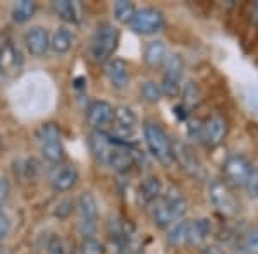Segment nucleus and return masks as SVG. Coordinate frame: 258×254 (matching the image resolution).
I'll return each instance as SVG.
<instances>
[{"label":"nucleus","instance_id":"9b49d317","mask_svg":"<svg viewBox=\"0 0 258 254\" xmlns=\"http://www.w3.org/2000/svg\"><path fill=\"white\" fill-rule=\"evenodd\" d=\"M114 119V107L105 100H95L86 108V122L93 129L102 131Z\"/></svg>","mask_w":258,"mask_h":254},{"label":"nucleus","instance_id":"a211bd4d","mask_svg":"<svg viewBox=\"0 0 258 254\" xmlns=\"http://www.w3.org/2000/svg\"><path fill=\"white\" fill-rule=\"evenodd\" d=\"M78 179H80V174L74 166H60L53 172L50 182H52V187L57 193H68L76 186Z\"/></svg>","mask_w":258,"mask_h":254},{"label":"nucleus","instance_id":"aec40b11","mask_svg":"<svg viewBox=\"0 0 258 254\" xmlns=\"http://www.w3.org/2000/svg\"><path fill=\"white\" fill-rule=\"evenodd\" d=\"M167 47H165L164 41L160 40H155V41H150V43L145 47V52H143V60L148 67H160L164 64L165 57H167Z\"/></svg>","mask_w":258,"mask_h":254},{"label":"nucleus","instance_id":"e433bc0d","mask_svg":"<svg viewBox=\"0 0 258 254\" xmlns=\"http://www.w3.org/2000/svg\"><path fill=\"white\" fill-rule=\"evenodd\" d=\"M71 211H73V203H71L69 199H66V201H60L59 205H57L55 216H59V218H64V216H68Z\"/></svg>","mask_w":258,"mask_h":254},{"label":"nucleus","instance_id":"4c0bfd02","mask_svg":"<svg viewBox=\"0 0 258 254\" xmlns=\"http://www.w3.org/2000/svg\"><path fill=\"white\" fill-rule=\"evenodd\" d=\"M0 254H11L7 249H4V247H0Z\"/></svg>","mask_w":258,"mask_h":254},{"label":"nucleus","instance_id":"2f4dec72","mask_svg":"<svg viewBox=\"0 0 258 254\" xmlns=\"http://www.w3.org/2000/svg\"><path fill=\"white\" fill-rule=\"evenodd\" d=\"M244 187H246L249 196L258 198V166H251V172H249L248 181H246V184H244Z\"/></svg>","mask_w":258,"mask_h":254},{"label":"nucleus","instance_id":"c9c22d12","mask_svg":"<svg viewBox=\"0 0 258 254\" xmlns=\"http://www.w3.org/2000/svg\"><path fill=\"white\" fill-rule=\"evenodd\" d=\"M202 124L203 122H200V120H189L188 122V132L193 139L202 141Z\"/></svg>","mask_w":258,"mask_h":254},{"label":"nucleus","instance_id":"a878e982","mask_svg":"<svg viewBox=\"0 0 258 254\" xmlns=\"http://www.w3.org/2000/svg\"><path fill=\"white\" fill-rule=\"evenodd\" d=\"M136 12V7L129 0H119L114 4V18L119 21L120 24H129Z\"/></svg>","mask_w":258,"mask_h":254},{"label":"nucleus","instance_id":"6ab92c4d","mask_svg":"<svg viewBox=\"0 0 258 254\" xmlns=\"http://www.w3.org/2000/svg\"><path fill=\"white\" fill-rule=\"evenodd\" d=\"M160 194H162V181L157 176H150L140 184L138 201L145 206L153 205L155 201H159Z\"/></svg>","mask_w":258,"mask_h":254},{"label":"nucleus","instance_id":"4468645a","mask_svg":"<svg viewBox=\"0 0 258 254\" xmlns=\"http://www.w3.org/2000/svg\"><path fill=\"white\" fill-rule=\"evenodd\" d=\"M212 235V222L209 218H197L188 222L186 228V244L191 247H200L209 240Z\"/></svg>","mask_w":258,"mask_h":254},{"label":"nucleus","instance_id":"ddd939ff","mask_svg":"<svg viewBox=\"0 0 258 254\" xmlns=\"http://www.w3.org/2000/svg\"><path fill=\"white\" fill-rule=\"evenodd\" d=\"M105 165L109 166V168L115 170V172H127V170L135 165V153H131V149L124 143L114 141V146L110 149Z\"/></svg>","mask_w":258,"mask_h":254},{"label":"nucleus","instance_id":"72a5a7b5","mask_svg":"<svg viewBox=\"0 0 258 254\" xmlns=\"http://www.w3.org/2000/svg\"><path fill=\"white\" fill-rule=\"evenodd\" d=\"M9 198V181L4 176H0V213H2V208L7 203Z\"/></svg>","mask_w":258,"mask_h":254},{"label":"nucleus","instance_id":"0eeeda50","mask_svg":"<svg viewBox=\"0 0 258 254\" xmlns=\"http://www.w3.org/2000/svg\"><path fill=\"white\" fill-rule=\"evenodd\" d=\"M23 53L14 41L0 35V76L6 79L16 77L23 69Z\"/></svg>","mask_w":258,"mask_h":254},{"label":"nucleus","instance_id":"f8f14e48","mask_svg":"<svg viewBox=\"0 0 258 254\" xmlns=\"http://www.w3.org/2000/svg\"><path fill=\"white\" fill-rule=\"evenodd\" d=\"M24 45L26 50L31 53L33 57H41L47 55V52L50 50V33L47 28L43 26H33L26 31L24 35Z\"/></svg>","mask_w":258,"mask_h":254},{"label":"nucleus","instance_id":"423d86ee","mask_svg":"<svg viewBox=\"0 0 258 254\" xmlns=\"http://www.w3.org/2000/svg\"><path fill=\"white\" fill-rule=\"evenodd\" d=\"M129 26L138 35H155V33L164 30L165 16L164 12L155 9V7H143V9L135 12Z\"/></svg>","mask_w":258,"mask_h":254},{"label":"nucleus","instance_id":"393cba45","mask_svg":"<svg viewBox=\"0 0 258 254\" xmlns=\"http://www.w3.org/2000/svg\"><path fill=\"white\" fill-rule=\"evenodd\" d=\"M181 93H182V105L184 108H197L202 103V93L200 88L195 84L193 81H188L184 86H181Z\"/></svg>","mask_w":258,"mask_h":254},{"label":"nucleus","instance_id":"b1692460","mask_svg":"<svg viewBox=\"0 0 258 254\" xmlns=\"http://www.w3.org/2000/svg\"><path fill=\"white\" fill-rule=\"evenodd\" d=\"M35 12H36L35 2H31V0H21V2L14 6V9H12V19L19 24L28 23L35 16Z\"/></svg>","mask_w":258,"mask_h":254},{"label":"nucleus","instance_id":"4be33fe9","mask_svg":"<svg viewBox=\"0 0 258 254\" xmlns=\"http://www.w3.org/2000/svg\"><path fill=\"white\" fill-rule=\"evenodd\" d=\"M73 47V35L68 28H57L53 36L50 38V48L57 53V55H66Z\"/></svg>","mask_w":258,"mask_h":254},{"label":"nucleus","instance_id":"f3484780","mask_svg":"<svg viewBox=\"0 0 258 254\" xmlns=\"http://www.w3.org/2000/svg\"><path fill=\"white\" fill-rule=\"evenodd\" d=\"M88 144H90L91 155L97 158L100 163L105 165L110 149H112V146H114V139H110V136L103 134L102 131H93L90 134Z\"/></svg>","mask_w":258,"mask_h":254},{"label":"nucleus","instance_id":"f257e3e1","mask_svg":"<svg viewBox=\"0 0 258 254\" xmlns=\"http://www.w3.org/2000/svg\"><path fill=\"white\" fill-rule=\"evenodd\" d=\"M143 137H145V144L148 148V153L160 165L170 166L176 163L172 141L169 139L167 132L162 129V126H159L157 122H152V120H147L143 124Z\"/></svg>","mask_w":258,"mask_h":254},{"label":"nucleus","instance_id":"f704fd0d","mask_svg":"<svg viewBox=\"0 0 258 254\" xmlns=\"http://www.w3.org/2000/svg\"><path fill=\"white\" fill-rule=\"evenodd\" d=\"M11 232V220L6 213H0V242L7 239Z\"/></svg>","mask_w":258,"mask_h":254},{"label":"nucleus","instance_id":"5701e85b","mask_svg":"<svg viewBox=\"0 0 258 254\" xmlns=\"http://www.w3.org/2000/svg\"><path fill=\"white\" fill-rule=\"evenodd\" d=\"M53 11L57 12V16L66 21V23L76 24L80 21V11H78V6L71 0H57L53 2Z\"/></svg>","mask_w":258,"mask_h":254},{"label":"nucleus","instance_id":"473e14b6","mask_svg":"<svg viewBox=\"0 0 258 254\" xmlns=\"http://www.w3.org/2000/svg\"><path fill=\"white\" fill-rule=\"evenodd\" d=\"M48 254H66V245L60 237L53 235L48 240Z\"/></svg>","mask_w":258,"mask_h":254},{"label":"nucleus","instance_id":"9d476101","mask_svg":"<svg viewBox=\"0 0 258 254\" xmlns=\"http://www.w3.org/2000/svg\"><path fill=\"white\" fill-rule=\"evenodd\" d=\"M227 136V122L219 115H212L202 124V143L207 146L215 148L222 144Z\"/></svg>","mask_w":258,"mask_h":254},{"label":"nucleus","instance_id":"c756f323","mask_svg":"<svg viewBox=\"0 0 258 254\" xmlns=\"http://www.w3.org/2000/svg\"><path fill=\"white\" fill-rule=\"evenodd\" d=\"M80 254H105V245L95 237H85L80 245Z\"/></svg>","mask_w":258,"mask_h":254},{"label":"nucleus","instance_id":"7c9ffc66","mask_svg":"<svg viewBox=\"0 0 258 254\" xmlns=\"http://www.w3.org/2000/svg\"><path fill=\"white\" fill-rule=\"evenodd\" d=\"M244 102L253 114H258V86H248L244 90Z\"/></svg>","mask_w":258,"mask_h":254},{"label":"nucleus","instance_id":"20e7f679","mask_svg":"<svg viewBox=\"0 0 258 254\" xmlns=\"http://www.w3.org/2000/svg\"><path fill=\"white\" fill-rule=\"evenodd\" d=\"M209 201L210 205L224 216H236L239 211V203L236 199V196L232 194L231 187L220 179H212L209 181Z\"/></svg>","mask_w":258,"mask_h":254},{"label":"nucleus","instance_id":"6e6552de","mask_svg":"<svg viewBox=\"0 0 258 254\" xmlns=\"http://www.w3.org/2000/svg\"><path fill=\"white\" fill-rule=\"evenodd\" d=\"M172 146L176 161L191 179H195V181L205 179V168H203L202 160H200V156L197 155L193 146H189L188 143H174Z\"/></svg>","mask_w":258,"mask_h":254},{"label":"nucleus","instance_id":"7ed1b4c3","mask_svg":"<svg viewBox=\"0 0 258 254\" xmlns=\"http://www.w3.org/2000/svg\"><path fill=\"white\" fill-rule=\"evenodd\" d=\"M36 141L40 144V151L43 160H47L48 163H60L66 156L64 144L60 139V129L55 122H47L41 124L36 131Z\"/></svg>","mask_w":258,"mask_h":254},{"label":"nucleus","instance_id":"2eb2a0df","mask_svg":"<svg viewBox=\"0 0 258 254\" xmlns=\"http://www.w3.org/2000/svg\"><path fill=\"white\" fill-rule=\"evenodd\" d=\"M105 74L109 82L115 90H124L129 84V65L122 59H110L105 65Z\"/></svg>","mask_w":258,"mask_h":254},{"label":"nucleus","instance_id":"f03ea898","mask_svg":"<svg viewBox=\"0 0 258 254\" xmlns=\"http://www.w3.org/2000/svg\"><path fill=\"white\" fill-rule=\"evenodd\" d=\"M119 30L110 23H100L90 41V53L95 62H109L117 50Z\"/></svg>","mask_w":258,"mask_h":254},{"label":"nucleus","instance_id":"cd10ccee","mask_svg":"<svg viewBox=\"0 0 258 254\" xmlns=\"http://www.w3.org/2000/svg\"><path fill=\"white\" fill-rule=\"evenodd\" d=\"M140 93L148 103H159L162 97H164V95H162V90H160V84H157V82H153V81L143 82L140 88Z\"/></svg>","mask_w":258,"mask_h":254},{"label":"nucleus","instance_id":"dca6fc26","mask_svg":"<svg viewBox=\"0 0 258 254\" xmlns=\"http://www.w3.org/2000/svg\"><path fill=\"white\" fill-rule=\"evenodd\" d=\"M114 126H115V131L122 136H127V134H133L136 129V114L133 112L131 107L127 105H119L114 108Z\"/></svg>","mask_w":258,"mask_h":254},{"label":"nucleus","instance_id":"412c9836","mask_svg":"<svg viewBox=\"0 0 258 254\" xmlns=\"http://www.w3.org/2000/svg\"><path fill=\"white\" fill-rule=\"evenodd\" d=\"M162 65H164V77L181 84L182 74H184V62H182V57L179 55V53H167V57H165Z\"/></svg>","mask_w":258,"mask_h":254},{"label":"nucleus","instance_id":"39448f33","mask_svg":"<svg viewBox=\"0 0 258 254\" xmlns=\"http://www.w3.org/2000/svg\"><path fill=\"white\" fill-rule=\"evenodd\" d=\"M78 211V228L81 235L91 237L98 227V205L91 193H81L76 201Z\"/></svg>","mask_w":258,"mask_h":254},{"label":"nucleus","instance_id":"1a4fd4ad","mask_svg":"<svg viewBox=\"0 0 258 254\" xmlns=\"http://www.w3.org/2000/svg\"><path fill=\"white\" fill-rule=\"evenodd\" d=\"M251 172V163L248 161L246 156L243 155H231L222 165V174L226 179V184L231 186H244L248 181V176Z\"/></svg>","mask_w":258,"mask_h":254},{"label":"nucleus","instance_id":"c85d7f7f","mask_svg":"<svg viewBox=\"0 0 258 254\" xmlns=\"http://www.w3.org/2000/svg\"><path fill=\"white\" fill-rule=\"evenodd\" d=\"M186 228H188V222H177L170 227L167 240L172 245H181L186 244Z\"/></svg>","mask_w":258,"mask_h":254},{"label":"nucleus","instance_id":"bb28decb","mask_svg":"<svg viewBox=\"0 0 258 254\" xmlns=\"http://www.w3.org/2000/svg\"><path fill=\"white\" fill-rule=\"evenodd\" d=\"M239 247L244 254H258V228H251L241 237Z\"/></svg>","mask_w":258,"mask_h":254}]
</instances>
